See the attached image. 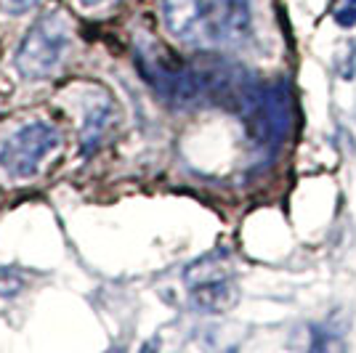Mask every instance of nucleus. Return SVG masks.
Returning a JSON list of instances; mask_svg holds the SVG:
<instances>
[{
	"instance_id": "10",
	"label": "nucleus",
	"mask_w": 356,
	"mask_h": 353,
	"mask_svg": "<svg viewBox=\"0 0 356 353\" xmlns=\"http://www.w3.org/2000/svg\"><path fill=\"white\" fill-rule=\"evenodd\" d=\"M237 14H242V16H250V3L248 0H226Z\"/></svg>"
},
{
	"instance_id": "9",
	"label": "nucleus",
	"mask_w": 356,
	"mask_h": 353,
	"mask_svg": "<svg viewBox=\"0 0 356 353\" xmlns=\"http://www.w3.org/2000/svg\"><path fill=\"white\" fill-rule=\"evenodd\" d=\"M6 3V8L11 11L14 16H19V14H27L30 8H35L40 0H3Z\"/></svg>"
},
{
	"instance_id": "7",
	"label": "nucleus",
	"mask_w": 356,
	"mask_h": 353,
	"mask_svg": "<svg viewBox=\"0 0 356 353\" xmlns=\"http://www.w3.org/2000/svg\"><path fill=\"white\" fill-rule=\"evenodd\" d=\"M115 122H118V109L112 104L102 101L99 106L90 109L86 115V122H83V149H86V154L96 151L104 144V138L115 128Z\"/></svg>"
},
{
	"instance_id": "3",
	"label": "nucleus",
	"mask_w": 356,
	"mask_h": 353,
	"mask_svg": "<svg viewBox=\"0 0 356 353\" xmlns=\"http://www.w3.org/2000/svg\"><path fill=\"white\" fill-rule=\"evenodd\" d=\"M138 69L157 96H163L173 106H192L202 99V85L194 64L178 61L168 48L147 43L138 48Z\"/></svg>"
},
{
	"instance_id": "11",
	"label": "nucleus",
	"mask_w": 356,
	"mask_h": 353,
	"mask_svg": "<svg viewBox=\"0 0 356 353\" xmlns=\"http://www.w3.org/2000/svg\"><path fill=\"white\" fill-rule=\"evenodd\" d=\"M102 3H106V0H80L83 8H96V6H102Z\"/></svg>"
},
{
	"instance_id": "4",
	"label": "nucleus",
	"mask_w": 356,
	"mask_h": 353,
	"mask_svg": "<svg viewBox=\"0 0 356 353\" xmlns=\"http://www.w3.org/2000/svg\"><path fill=\"white\" fill-rule=\"evenodd\" d=\"M61 136L54 125L48 122H30L22 125L16 133H11L0 144V167L11 178H32L40 170V162L59 149Z\"/></svg>"
},
{
	"instance_id": "8",
	"label": "nucleus",
	"mask_w": 356,
	"mask_h": 353,
	"mask_svg": "<svg viewBox=\"0 0 356 353\" xmlns=\"http://www.w3.org/2000/svg\"><path fill=\"white\" fill-rule=\"evenodd\" d=\"M332 16H335V22H338L341 27H346V30L356 27V0H341V3L335 6Z\"/></svg>"
},
{
	"instance_id": "5",
	"label": "nucleus",
	"mask_w": 356,
	"mask_h": 353,
	"mask_svg": "<svg viewBox=\"0 0 356 353\" xmlns=\"http://www.w3.org/2000/svg\"><path fill=\"white\" fill-rule=\"evenodd\" d=\"M184 279L189 287L192 306L202 313H223V311L234 309V303L239 300L237 284L221 261V252L205 255L202 261L192 263L186 268Z\"/></svg>"
},
{
	"instance_id": "2",
	"label": "nucleus",
	"mask_w": 356,
	"mask_h": 353,
	"mask_svg": "<svg viewBox=\"0 0 356 353\" xmlns=\"http://www.w3.org/2000/svg\"><path fill=\"white\" fill-rule=\"evenodd\" d=\"M70 22L59 11L40 16L19 43L14 59L19 74L27 80H43L56 72L70 48Z\"/></svg>"
},
{
	"instance_id": "1",
	"label": "nucleus",
	"mask_w": 356,
	"mask_h": 353,
	"mask_svg": "<svg viewBox=\"0 0 356 353\" xmlns=\"http://www.w3.org/2000/svg\"><path fill=\"white\" fill-rule=\"evenodd\" d=\"M165 27L189 45H234L250 38V16L226 0H163Z\"/></svg>"
},
{
	"instance_id": "6",
	"label": "nucleus",
	"mask_w": 356,
	"mask_h": 353,
	"mask_svg": "<svg viewBox=\"0 0 356 353\" xmlns=\"http://www.w3.org/2000/svg\"><path fill=\"white\" fill-rule=\"evenodd\" d=\"M245 122L258 144L264 147L282 144L290 131V93L284 88V83H274L264 88L261 101L255 104V109L245 117Z\"/></svg>"
}]
</instances>
